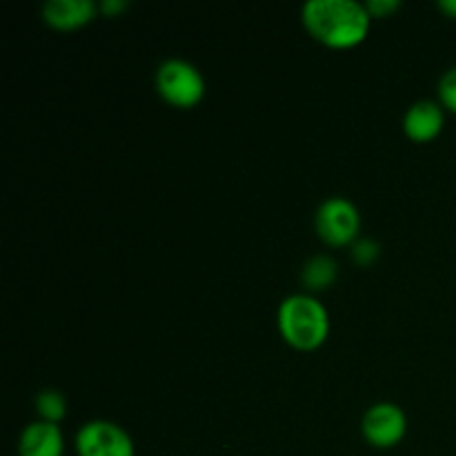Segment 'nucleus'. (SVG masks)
<instances>
[{
    "mask_svg": "<svg viewBox=\"0 0 456 456\" xmlns=\"http://www.w3.org/2000/svg\"><path fill=\"white\" fill-rule=\"evenodd\" d=\"M36 412L40 414V421L58 423L67 414V399L62 396L61 390H53V387H47V390H40L34 399Z\"/></svg>",
    "mask_w": 456,
    "mask_h": 456,
    "instance_id": "9b49d317",
    "label": "nucleus"
},
{
    "mask_svg": "<svg viewBox=\"0 0 456 456\" xmlns=\"http://www.w3.org/2000/svg\"><path fill=\"white\" fill-rule=\"evenodd\" d=\"M101 12L94 0H47L43 4V18L56 29H78L96 18Z\"/></svg>",
    "mask_w": 456,
    "mask_h": 456,
    "instance_id": "1a4fd4ad",
    "label": "nucleus"
},
{
    "mask_svg": "<svg viewBox=\"0 0 456 456\" xmlns=\"http://www.w3.org/2000/svg\"><path fill=\"white\" fill-rule=\"evenodd\" d=\"M316 234L334 248L352 245L361 230L359 208L346 196H330L319 205L314 216Z\"/></svg>",
    "mask_w": 456,
    "mask_h": 456,
    "instance_id": "20e7f679",
    "label": "nucleus"
},
{
    "mask_svg": "<svg viewBox=\"0 0 456 456\" xmlns=\"http://www.w3.org/2000/svg\"><path fill=\"white\" fill-rule=\"evenodd\" d=\"M98 7H101V12L107 13V16H116L118 12H125V9H127V3H125V0H105V3H101Z\"/></svg>",
    "mask_w": 456,
    "mask_h": 456,
    "instance_id": "2eb2a0df",
    "label": "nucleus"
},
{
    "mask_svg": "<svg viewBox=\"0 0 456 456\" xmlns=\"http://www.w3.org/2000/svg\"><path fill=\"white\" fill-rule=\"evenodd\" d=\"M156 89L174 107L190 110L205 96V78L194 62L185 58H167L156 69Z\"/></svg>",
    "mask_w": 456,
    "mask_h": 456,
    "instance_id": "7ed1b4c3",
    "label": "nucleus"
},
{
    "mask_svg": "<svg viewBox=\"0 0 456 456\" xmlns=\"http://www.w3.org/2000/svg\"><path fill=\"white\" fill-rule=\"evenodd\" d=\"M301 16L316 40L337 49L363 43L372 25L368 7L356 0H307Z\"/></svg>",
    "mask_w": 456,
    "mask_h": 456,
    "instance_id": "f257e3e1",
    "label": "nucleus"
},
{
    "mask_svg": "<svg viewBox=\"0 0 456 456\" xmlns=\"http://www.w3.org/2000/svg\"><path fill=\"white\" fill-rule=\"evenodd\" d=\"M445 125L444 105L436 101H417L403 116V129L412 141L428 142L441 134Z\"/></svg>",
    "mask_w": 456,
    "mask_h": 456,
    "instance_id": "6e6552de",
    "label": "nucleus"
},
{
    "mask_svg": "<svg viewBox=\"0 0 456 456\" xmlns=\"http://www.w3.org/2000/svg\"><path fill=\"white\" fill-rule=\"evenodd\" d=\"M365 7L372 18H386L387 13H395L401 7V0H370Z\"/></svg>",
    "mask_w": 456,
    "mask_h": 456,
    "instance_id": "4468645a",
    "label": "nucleus"
},
{
    "mask_svg": "<svg viewBox=\"0 0 456 456\" xmlns=\"http://www.w3.org/2000/svg\"><path fill=\"white\" fill-rule=\"evenodd\" d=\"M439 102L456 114V67L445 71L439 80Z\"/></svg>",
    "mask_w": 456,
    "mask_h": 456,
    "instance_id": "ddd939ff",
    "label": "nucleus"
},
{
    "mask_svg": "<svg viewBox=\"0 0 456 456\" xmlns=\"http://www.w3.org/2000/svg\"><path fill=\"white\" fill-rule=\"evenodd\" d=\"M337 276L338 265L332 256H328V254H316V256H312L301 270L303 285H305L307 289H312V292L328 289L330 285L337 281Z\"/></svg>",
    "mask_w": 456,
    "mask_h": 456,
    "instance_id": "9d476101",
    "label": "nucleus"
},
{
    "mask_svg": "<svg viewBox=\"0 0 456 456\" xmlns=\"http://www.w3.org/2000/svg\"><path fill=\"white\" fill-rule=\"evenodd\" d=\"M379 254H381V245L372 239H356L354 243H352V249H350L352 261L361 267L372 265V263L379 258Z\"/></svg>",
    "mask_w": 456,
    "mask_h": 456,
    "instance_id": "f8f14e48",
    "label": "nucleus"
},
{
    "mask_svg": "<svg viewBox=\"0 0 456 456\" xmlns=\"http://www.w3.org/2000/svg\"><path fill=\"white\" fill-rule=\"evenodd\" d=\"M365 441L374 448H395L408 432V417L396 403H374L361 421Z\"/></svg>",
    "mask_w": 456,
    "mask_h": 456,
    "instance_id": "423d86ee",
    "label": "nucleus"
},
{
    "mask_svg": "<svg viewBox=\"0 0 456 456\" xmlns=\"http://www.w3.org/2000/svg\"><path fill=\"white\" fill-rule=\"evenodd\" d=\"M439 9L445 16L456 18V0H439Z\"/></svg>",
    "mask_w": 456,
    "mask_h": 456,
    "instance_id": "dca6fc26",
    "label": "nucleus"
},
{
    "mask_svg": "<svg viewBox=\"0 0 456 456\" xmlns=\"http://www.w3.org/2000/svg\"><path fill=\"white\" fill-rule=\"evenodd\" d=\"M285 343L303 352L316 350L330 334V316L323 303L312 294H292L283 298L276 314Z\"/></svg>",
    "mask_w": 456,
    "mask_h": 456,
    "instance_id": "f03ea898",
    "label": "nucleus"
},
{
    "mask_svg": "<svg viewBox=\"0 0 456 456\" xmlns=\"http://www.w3.org/2000/svg\"><path fill=\"white\" fill-rule=\"evenodd\" d=\"M18 454L20 456H62L65 454V439L58 423L34 421L20 432L18 439Z\"/></svg>",
    "mask_w": 456,
    "mask_h": 456,
    "instance_id": "0eeeda50",
    "label": "nucleus"
},
{
    "mask_svg": "<svg viewBox=\"0 0 456 456\" xmlns=\"http://www.w3.org/2000/svg\"><path fill=\"white\" fill-rule=\"evenodd\" d=\"M76 452L78 456H134V441L116 423L96 419L78 430Z\"/></svg>",
    "mask_w": 456,
    "mask_h": 456,
    "instance_id": "39448f33",
    "label": "nucleus"
}]
</instances>
